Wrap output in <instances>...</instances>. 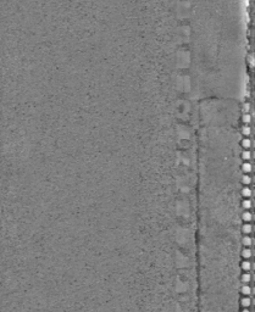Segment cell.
I'll list each match as a JSON object with an SVG mask.
<instances>
[{
    "instance_id": "6da1fadb",
    "label": "cell",
    "mask_w": 255,
    "mask_h": 312,
    "mask_svg": "<svg viewBox=\"0 0 255 312\" xmlns=\"http://www.w3.org/2000/svg\"><path fill=\"white\" fill-rule=\"evenodd\" d=\"M241 293H242V295H244V296H250V295L253 294V288H252L249 284H242V286H241Z\"/></svg>"
},
{
    "instance_id": "7a4b0ae2",
    "label": "cell",
    "mask_w": 255,
    "mask_h": 312,
    "mask_svg": "<svg viewBox=\"0 0 255 312\" xmlns=\"http://www.w3.org/2000/svg\"><path fill=\"white\" fill-rule=\"evenodd\" d=\"M239 302H241V306H242L243 309H248V307H250V306L253 305V300H252V298H249V296L242 298Z\"/></svg>"
},
{
    "instance_id": "3957f363",
    "label": "cell",
    "mask_w": 255,
    "mask_h": 312,
    "mask_svg": "<svg viewBox=\"0 0 255 312\" xmlns=\"http://www.w3.org/2000/svg\"><path fill=\"white\" fill-rule=\"evenodd\" d=\"M253 231H254V228H253V224H250V223H247V224L242 226V232L245 235H250L253 233Z\"/></svg>"
},
{
    "instance_id": "277c9868",
    "label": "cell",
    "mask_w": 255,
    "mask_h": 312,
    "mask_svg": "<svg viewBox=\"0 0 255 312\" xmlns=\"http://www.w3.org/2000/svg\"><path fill=\"white\" fill-rule=\"evenodd\" d=\"M242 244H243L244 246H247V247H250V246L254 244V239H253L252 235H244L243 239H242Z\"/></svg>"
},
{
    "instance_id": "5b68a950",
    "label": "cell",
    "mask_w": 255,
    "mask_h": 312,
    "mask_svg": "<svg viewBox=\"0 0 255 312\" xmlns=\"http://www.w3.org/2000/svg\"><path fill=\"white\" fill-rule=\"evenodd\" d=\"M242 257H243L244 260H250V259L253 257V250H252L250 247L243 249V251H242Z\"/></svg>"
},
{
    "instance_id": "8992f818",
    "label": "cell",
    "mask_w": 255,
    "mask_h": 312,
    "mask_svg": "<svg viewBox=\"0 0 255 312\" xmlns=\"http://www.w3.org/2000/svg\"><path fill=\"white\" fill-rule=\"evenodd\" d=\"M253 218H254V216H253V213H252L250 211H245V212H243V215H242V219H243L244 222H247V223H250V222L253 221Z\"/></svg>"
},
{
    "instance_id": "52a82bcc",
    "label": "cell",
    "mask_w": 255,
    "mask_h": 312,
    "mask_svg": "<svg viewBox=\"0 0 255 312\" xmlns=\"http://www.w3.org/2000/svg\"><path fill=\"white\" fill-rule=\"evenodd\" d=\"M241 267H242L243 271L250 272V271L253 270V262H250V261H243L242 265H241Z\"/></svg>"
},
{
    "instance_id": "ba28073f",
    "label": "cell",
    "mask_w": 255,
    "mask_h": 312,
    "mask_svg": "<svg viewBox=\"0 0 255 312\" xmlns=\"http://www.w3.org/2000/svg\"><path fill=\"white\" fill-rule=\"evenodd\" d=\"M252 279H253V276L250 273H243L242 277H241V282L243 284H249L252 282Z\"/></svg>"
},
{
    "instance_id": "9c48e42d",
    "label": "cell",
    "mask_w": 255,
    "mask_h": 312,
    "mask_svg": "<svg viewBox=\"0 0 255 312\" xmlns=\"http://www.w3.org/2000/svg\"><path fill=\"white\" fill-rule=\"evenodd\" d=\"M242 171H243L244 173H250V172L253 171V165H252L250 162H244V164L242 165Z\"/></svg>"
},
{
    "instance_id": "30bf717a",
    "label": "cell",
    "mask_w": 255,
    "mask_h": 312,
    "mask_svg": "<svg viewBox=\"0 0 255 312\" xmlns=\"http://www.w3.org/2000/svg\"><path fill=\"white\" fill-rule=\"evenodd\" d=\"M242 195H243L244 198H252L253 190H252L249 187H244V188L242 189Z\"/></svg>"
},
{
    "instance_id": "8fae6325",
    "label": "cell",
    "mask_w": 255,
    "mask_h": 312,
    "mask_svg": "<svg viewBox=\"0 0 255 312\" xmlns=\"http://www.w3.org/2000/svg\"><path fill=\"white\" fill-rule=\"evenodd\" d=\"M242 206L244 210H252L253 208V201L250 200V199H247V200H243V203H242Z\"/></svg>"
},
{
    "instance_id": "7c38bea8",
    "label": "cell",
    "mask_w": 255,
    "mask_h": 312,
    "mask_svg": "<svg viewBox=\"0 0 255 312\" xmlns=\"http://www.w3.org/2000/svg\"><path fill=\"white\" fill-rule=\"evenodd\" d=\"M252 180H253V179H252V177H250V176H247V174H245V176H243V177H242V183H243L244 185H249V184H252Z\"/></svg>"
},
{
    "instance_id": "4fadbf2b",
    "label": "cell",
    "mask_w": 255,
    "mask_h": 312,
    "mask_svg": "<svg viewBox=\"0 0 255 312\" xmlns=\"http://www.w3.org/2000/svg\"><path fill=\"white\" fill-rule=\"evenodd\" d=\"M242 146H243L244 149H250V146H252V140L248 138L243 139V140H242Z\"/></svg>"
},
{
    "instance_id": "5bb4252c",
    "label": "cell",
    "mask_w": 255,
    "mask_h": 312,
    "mask_svg": "<svg viewBox=\"0 0 255 312\" xmlns=\"http://www.w3.org/2000/svg\"><path fill=\"white\" fill-rule=\"evenodd\" d=\"M242 121L245 123V124H249L252 122V115L250 113H244L243 117H242Z\"/></svg>"
},
{
    "instance_id": "9a60e30c",
    "label": "cell",
    "mask_w": 255,
    "mask_h": 312,
    "mask_svg": "<svg viewBox=\"0 0 255 312\" xmlns=\"http://www.w3.org/2000/svg\"><path fill=\"white\" fill-rule=\"evenodd\" d=\"M242 157H243V160L249 161V160L252 159V154H250V151H243V152H242Z\"/></svg>"
},
{
    "instance_id": "2e32d148",
    "label": "cell",
    "mask_w": 255,
    "mask_h": 312,
    "mask_svg": "<svg viewBox=\"0 0 255 312\" xmlns=\"http://www.w3.org/2000/svg\"><path fill=\"white\" fill-rule=\"evenodd\" d=\"M242 132H243V134H244V136H250V133H252V128H250L249 126H244V127H243V129H242Z\"/></svg>"
},
{
    "instance_id": "e0dca14e",
    "label": "cell",
    "mask_w": 255,
    "mask_h": 312,
    "mask_svg": "<svg viewBox=\"0 0 255 312\" xmlns=\"http://www.w3.org/2000/svg\"><path fill=\"white\" fill-rule=\"evenodd\" d=\"M248 61H249V65H250V67H253V66H254V57H253V55H249V57H248Z\"/></svg>"
},
{
    "instance_id": "ac0fdd59",
    "label": "cell",
    "mask_w": 255,
    "mask_h": 312,
    "mask_svg": "<svg viewBox=\"0 0 255 312\" xmlns=\"http://www.w3.org/2000/svg\"><path fill=\"white\" fill-rule=\"evenodd\" d=\"M241 312H253V311H250V310H248V309H243Z\"/></svg>"
}]
</instances>
